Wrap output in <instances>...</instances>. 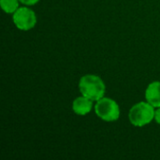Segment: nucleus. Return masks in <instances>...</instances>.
I'll list each match as a JSON object with an SVG mask.
<instances>
[{
  "instance_id": "7ed1b4c3",
  "label": "nucleus",
  "mask_w": 160,
  "mask_h": 160,
  "mask_svg": "<svg viewBox=\"0 0 160 160\" xmlns=\"http://www.w3.org/2000/svg\"><path fill=\"white\" fill-rule=\"evenodd\" d=\"M95 112L101 120L106 122H113L120 117V108L118 103L110 98L103 97L98 100L95 105Z\"/></svg>"
},
{
  "instance_id": "1a4fd4ad",
  "label": "nucleus",
  "mask_w": 160,
  "mask_h": 160,
  "mask_svg": "<svg viewBox=\"0 0 160 160\" xmlns=\"http://www.w3.org/2000/svg\"><path fill=\"white\" fill-rule=\"evenodd\" d=\"M155 120L157 121L158 124L160 125V107L158 108V110H156V112H155Z\"/></svg>"
},
{
  "instance_id": "0eeeda50",
  "label": "nucleus",
  "mask_w": 160,
  "mask_h": 160,
  "mask_svg": "<svg viewBox=\"0 0 160 160\" xmlns=\"http://www.w3.org/2000/svg\"><path fill=\"white\" fill-rule=\"evenodd\" d=\"M20 0H0V6L4 12L6 13H14L19 8Z\"/></svg>"
},
{
  "instance_id": "f03ea898",
  "label": "nucleus",
  "mask_w": 160,
  "mask_h": 160,
  "mask_svg": "<svg viewBox=\"0 0 160 160\" xmlns=\"http://www.w3.org/2000/svg\"><path fill=\"white\" fill-rule=\"evenodd\" d=\"M155 107L149 102H139L132 106L129 111L128 118L130 123L135 127H144L155 119Z\"/></svg>"
},
{
  "instance_id": "423d86ee",
  "label": "nucleus",
  "mask_w": 160,
  "mask_h": 160,
  "mask_svg": "<svg viewBox=\"0 0 160 160\" xmlns=\"http://www.w3.org/2000/svg\"><path fill=\"white\" fill-rule=\"evenodd\" d=\"M93 107V100L82 96L77 98L72 103V110L78 115H85L89 113Z\"/></svg>"
},
{
  "instance_id": "39448f33",
  "label": "nucleus",
  "mask_w": 160,
  "mask_h": 160,
  "mask_svg": "<svg viewBox=\"0 0 160 160\" xmlns=\"http://www.w3.org/2000/svg\"><path fill=\"white\" fill-rule=\"evenodd\" d=\"M145 99L155 108L160 107V82H151L145 90Z\"/></svg>"
},
{
  "instance_id": "6e6552de",
  "label": "nucleus",
  "mask_w": 160,
  "mask_h": 160,
  "mask_svg": "<svg viewBox=\"0 0 160 160\" xmlns=\"http://www.w3.org/2000/svg\"><path fill=\"white\" fill-rule=\"evenodd\" d=\"M39 0H20L21 3H22L23 5H26V6H34L36 5Z\"/></svg>"
},
{
  "instance_id": "20e7f679",
  "label": "nucleus",
  "mask_w": 160,
  "mask_h": 160,
  "mask_svg": "<svg viewBox=\"0 0 160 160\" xmlns=\"http://www.w3.org/2000/svg\"><path fill=\"white\" fill-rule=\"evenodd\" d=\"M12 20L16 27L22 31H28L34 28L37 23L36 13L26 7L19 8L13 13Z\"/></svg>"
},
{
  "instance_id": "f257e3e1",
  "label": "nucleus",
  "mask_w": 160,
  "mask_h": 160,
  "mask_svg": "<svg viewBox=\"0 0 160 160\" xmlns=\"http://www.w3.org/2000/svg\"><path fill=\"white\" fill-rule=\"evenodd\" d=\"M79 89L82 96L93 101H98L104 97L106 86L100 77L87 74L80 79Z\"/></svg>"
}]
</instances>
